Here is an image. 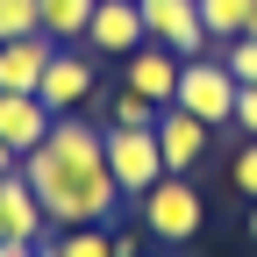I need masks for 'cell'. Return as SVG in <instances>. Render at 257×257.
Wrapping results in <instances>:
<instances>
[{"label":"cell","mask_w":257,"mask_h":257,"mask_svg":"<svg viewBox=\"0 0 257 257\" xmlns=\"http://www.w3.org/2000/svg\"><path fill=\"white\" fill-rule=\"evenodd\" d=\"M207 121H193L186 107H157V150H165V172H193L207 157Z\"/></svg>","instance_id":"10"},{"label":"cell","mask_w":257,"mask_h":257,"mask_svg":"<svg viewBox=\"0 0 257 257\" xmlns=\"http://www.w3.org/2000/svg\"><path fill=\"white\" fill-rule=\"evenodd\" d=\"M50 107L36 100V93H0V143H8L15 157H29V150H36L43 136H50Z\"/></svg>","instance_id":"11"},{"label":"cell","mask_w":257,"mask_h":257,"mask_svg":"<svg viewBox=\"0 0 257 257\" xmlns=\"http://www.w3.org/2000/svg\"><path fill=\"white\" fill-rule=\"evenodd\" d=\"M136 207H143V229H150L157 243H193V236H200V221H207L200 186H193L186 172H165V179H157Z\"/></svg>","instance_id":"3"},{"label":"cell","mask_w":257,"mask_h":257,"mask_svg":"<svg viewBox=\"0 0 257 257\" xmlns=\"http://www.w3.org/2000/svg\"><path fill=\"white\" fill-rule=\"evenodd\" d=\"M50 57H57L50 36H15V43H0V93H36L43 72H50Z\"/></svg>","instance_id":"12"},{"label":"cell","mask_w":257,"mask_h":257,"mask_svg":"<svg viewBox=\"0 0 257 257\" xmlns=\"http://www.w3.org/2000/svg\"><path fill=\"white\" fill-rule=\"evenodd\" d=\"M121 64H128V93H143L150 107H172V93H179V64H186L179 50H165V43H136Z\"/></svg>","instance_id":"8"},{"label":"cell","mask_w":257,"mask_h":257,"mask_svg":"<svg viewBox=\"0 0 257 257\" xmlns=\"http://www.w3.org/2000/svg\"><path fill=\"white\" fill-rule=\"evenodd\" d=\"M15 165H22V157H15V150H8V143H0V179H8V172H15Z\"/></svg>","instance_id":"21"},{"label":"cell","mask_w":257,"mask_h":257,"mask_svg":"<svg viewBox=\"0 0 257 257\" xmlns=\"http://www.w3.org/2000/svg\"><path fill=\"white\" fill-rule=\"evenodd\" d=\"M250 8H257V0H200V22H207L214 43H229V36L250 29Z\"/></svg>","instance_id":"15"},{"label":"cell","mask_w":257,"mask_h":257,"mask_svg":"<svg viewBox=\"0 0 257 257\" xmlns=\"http://www.w3.org/2000/svg\"><path fill=\"white\" fill-rule=\"evenodd\" d=\"M221 64L236 72V86H257V36H229L221 43Z\"/></svg>","instance_id":"18"},{"label":"cell","mask_w":257,"mask_h":257,"mask_svg":"<svg viewBox=\"0 0 257 257\" xmlns=\"http://www.w3.org/2000/svg\"><path fill=\"white\" fill-rule=\"evenodd\" d=\"M36 8H43V36H50V43H86L100 0H36Z\"/></svg>","instance_id":"13"},{"label":"cell","mask_w":257,"mask_h":257,"mask_svg":"<svg viewBox=\"0 0 257 257\" xmlns=\"http://www.w3.org/2000/svg\"><path fill=\"white\" fill-rule=\"evenodd\" d=\"M136 15L150 29V43H165L179 57H207L214 36H207V22H200V0H136Z\"/></svg>","instance_id":"5"},{"label":"cell","mask_w":257,"mask_h":257,"mask_svg":"<svg viewBox=\"0 0 257 257\" xmlns=\"http://www.w3.org/2000/svg\"><path fill=\"white\" fill-rule=\"evenodd\" d=\"M93 57L86 50H72V43H57V57H50V72H43V86H36V100L50 107V114H79L86 100H93Z\"/></svg>","instance_id":"6"},{"label":"cell","mask_w":257,"mask_h":257,"mask_svg":"<svg viewBox=\"0 0 257 257\" xmlns=\"http://www.w3.org/2000/svg\"><path fill=\"white\" fill-rule=\"evenodd\" d=\"M229 186L243 193V200H257V136H243V150H236V165H229Z\"/></svg>","instance_id":"19"},{"label":"cell","mask_w":257,"mask_h":257,"mask_svg":"<svg viewBox=\"0 0 257 257\" xmlns=\"http://www.w3.org/2000/svg\"><path fill=\"white\" fill-rule=\"evenodd\" d=\"M236 72L221 64V50H207V57H186L179 64V93H172V107H186L193 121H207V128H229L236 121Z\"/></svg>","instance_id":"2"},{"label":"cell","mask_w":257,"mask_h":257,"mask_svg":"<svg viewBox=\"0 0 257 257\" xmlns=\"http://www.w3.org/2000/svg\"><path fill=\"white\" fill-rule=\"evenodd\" d=\"M136 43H150L136 0H100V8H93V29H86V50H100V57H128Z\"/></svg>","instance_id":"9"},{"label":"cell","mask_w":257,"mask_h":257,"mask_svg":"<svg viewBox=\"0 0 257 257\" xmlns=\"http://www.w3.org/2000/svg\"><path fill=\"white\" fill-rule=\"evenodd\" d=\"M107 121H114V128H157V107L143 100V93H128V86H121V93H114V107H107Z\"/></svg>","instance_id":"17"},{"label":"cell","mask_w":257,"mask_h":257,"mask_svg":"<svg viewBox=\"0 0 257 257\" xmlns=\"http://www.w3.org/2000/svg\"><path fill=\"white\" fill-rule=\"evenodd\" d=\"M22 172H29V186H36V200L57 229H107L121 207V186L107 172V143L79 114H57L50 136L22 157Z\"/></svg>","instance_id":"1"},{"label":"cell","mask_w":257,"mask_h":257,"mask_svg":"<svg viewBox=\"0 0 257 257\" xmlns=\"http://www.w3.org/2000/svg\"><path fill=\"white\" fill-rule=\"evenodd\" d=\"M36 257H121V250H114L107 229H57V236L36 243Z\"/></svg>","instance_id":"14"},{"label":"cell","mask_w":257,"mask_h":257,"mask_svg":"<svg viewBox=\"0 0 257 257\" xmlns=\"http://www.w3.org/2000/svg\"><path fill=\"white\" fill-rule=\"evenodd\" d=\"M15 36H43V8L36 0H0V43Z\"/></svg>","instance_id":"16"},{"label":"cell","mask_w":257,"mask_h":257,"mask_svg":"<svg viewBox=\"0 0 257 257\" xmlns=\"http://www.w3.org/2000/svg\"><path fill=\"white\" fill-rule=\"evenodd\" d=\"M250 243H257V200H250Z\"/></svg>","instance_id":"22"},{"label":"cell","mask_w":257,"mask_h":257,"mask_svg":"<svg viewBox=\"0 0 257 257\" xmlns=\"http://www.w3.org/2000/svg\"><path fill=\"white\" fill-rule=\"evenodd\" d=\"M243 36H257V8H250V29H243Z\"/></svg>","instance_id":"23"},{"label":"cell","mask_w":257,"mask_h":257,"mask_svg":"<svg viewBox=\"0 0 257 257\" xmlns=\"http://www.w3.org/2000/svg\"><path fill=\"white\" fill-rule=\"evenodd\" d=\"M100 143H107V172L121 186V200H143V193L165 179V150H157V128H100Z\"/></svg>","instance_id":"4"},{"label":"cell","mask_w":257,"mask_h":257,"mask_svg":"<svg viewBox=\"0 0 257 257\" xmlns=\"http://www.w3.org/2000/svg\"><path fill=\"white\" fill-rule=\"evenodd\" d=\"M57 229V221L43 214V200H36V186H29V172L15 165L8 179H0V243H43Z\"/></svg>","instance_id":"7"},{"label":"cell","mask_w":257,"mask_h":257,"mask_svg":"<svg viewBox=\"0 0 257 257\" xmlns=\"http://www.w3.org/2000/svg\"><path fill=\"white\" fill-rule=\"evenodd\" d=\"M229 128H243V136H257V86H243L236 93V121Z\"/></svg>","instance_id":"20"}]
</instances>
